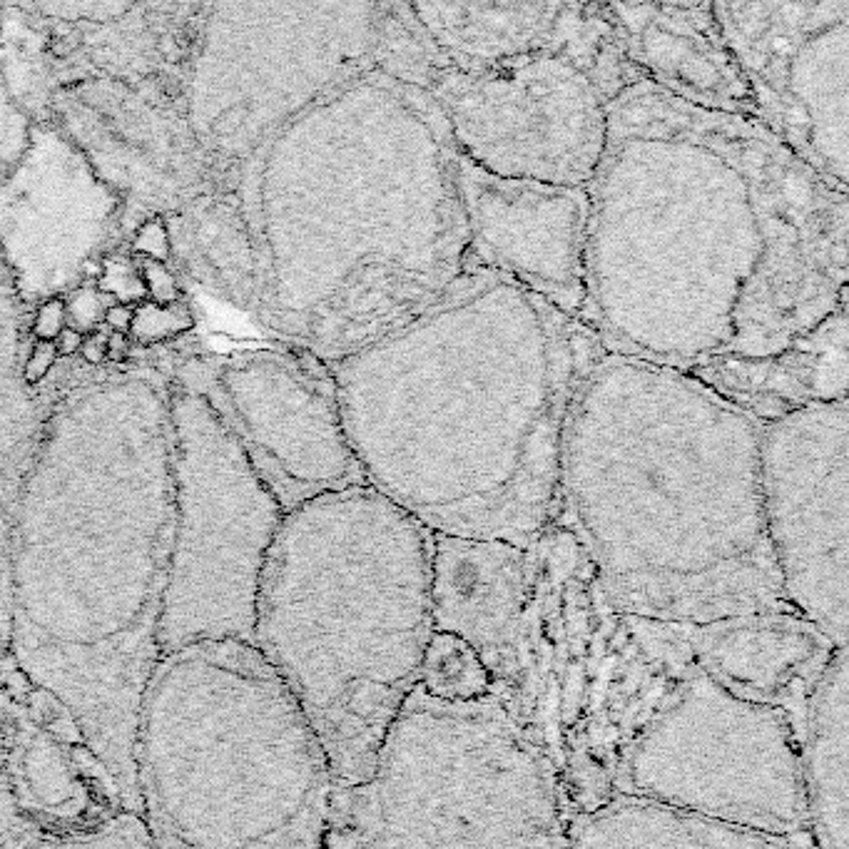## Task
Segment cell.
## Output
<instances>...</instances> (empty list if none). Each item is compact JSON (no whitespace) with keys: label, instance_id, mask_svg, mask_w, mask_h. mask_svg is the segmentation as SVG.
Instances as JSON below:
<instances>
[{"label":"cell","instance_id":"37","mask_svg":"<svg viewBox=\"0 0 849 849\" xmlns=\"http://www.w3.org/2000/svg\"><path fill=\"white\" fill-rule=\"evenodd\" d=\"M0 849H3V840H0Z\"/></svg>","mask_w":849,"mask_h":849},{"label":"cell","instance_id":"26","mask_svg":"<svg viewBox=\"0 0 849 849\" xmlns=\"http://www.w3.org/2000/svg\"><path fill=\"white\" fill-rule=\"evenodd\" d=\"M192 327H195V314H192V309L185 302L155 304L145 299V302L132 309L130 337L150 347V344L182 337Z\"/></svg>","mask_w":849,"mask_h":849},{"label":"cell","instance_id":"24","mask_svg":"<svg viewBox=\"0 0 849 849\" xmlns=\"http://www.w3.org/2000/svg\"><path fill=\"white\" fill-rule=\"evenodd\" d=\"M421 688L446 703H471L493 695V680L479 655L449 633H434L421 668Z\"/></svg>","mask_w":849,"mask_h":849},{"label":"cell","instance_id":"35","mask_svg":"<svg viewBox=\"0 0 849 849\" xmlns=\"http://www.w3.org/2000/svg\"><path fill=\"white\" fill-rule=\"evenodd\" d=\"M83 339L85 334H80L78 329L73 327H65L63 332L58 334V339H55V352H58V357H73V354L80 352V347H83Z\"/></svg>","mask_w":849,"mask_h":849},{"label":"cell","instance_id":"36","mask_svg":"<svg viewBox=\"0 0 849 849\" xmlns=\"http://www.w3.org/2000/svg\"><path fill=\"white\" fill-rule=\"evenodd\" d=\"M105 347H108L110 362H122V359L127 357V352H130V339H127V334H108Z\"/></svg>","mask_w":849,"mask_h":849},{"label":"cell","instance_id":"10","mask_svg":"<svg viewBox=\"0 0 849 849\" xmlns=\"http://www.w3.org/2000/svg\"><path fill=\"white\" fill-rule=\"evenodd\" d=\"M374 65L429 90L441 65L409 3L212 5L190 75V127L202 150L247 165L289 120Z\"/></svg>","mask_w":849,"mask_h":849},{"label":"cell","instance_id":"14","mask_svg":"<svg viewBox=\"0 0 849 849\" xmlns=\"http://www.w3.org/2000/svg\"><path fill=\"white\" fill-rule=\"evenodd\" d=\"M760 484L787 608L847 648L849 399L765 424Z\"/></svg>","mask_w":849,"mask_h":849},{"label":"cell","instance_id":"12","mask_svg":"<svg viewBox=\"0 0 849 849\" xmlns=\"http://www.w3.org/2000/svg\"><path fill=\"white\" fill-rule=\"evenodd\" d=\"M429 93L456 150L513 180L588 187L608 142L610 105L623 95L578 60L536 53L479 73L436 68Z\"/></svg>","mask_w":849,"mask_h":849},{"label":"cell","instance_id":"4","mask_svg":"<svg viewBox=\"0 0 849 849\" xmlns=\"http://www.w3.org/2000/svg\"><path fill=\"white\" fill-rule=\"evenodd\" d=\"M606 347L491 269L329 364L366 486L431 533L531 548L556 521L568 411Z\"/></svg>","mask_w":849,"mask_h":849},{"label":"cell","instance_id":"19","mask_svg":"<svg viewBox=\"0 0 849 849\" xmlns=\"http://www.w3.org/2000/svg\"><path fill=\"white\" fill-rule=\"evenodd\" d=\"M531 551L503 541L431 538L434 633L464 640L493 680V698H513L521 670Z\"/></svg>","mask_w":849,"mask_h":849},{"label":"cell","instance_id":"18","mask_svg":"<svg viewBox=\"0 0 849 849\" xmlns=\"http://www.w3.org/2000/svg\"><path fill=\"white\" fill-rule=\"evenodd\" d=\"M441 63L479 73L506 60L558 53L618 90L640 83L610 3H409Z\"/></svg>","mask_w":849,"mask_h":849},{"label":"cell","instance_id":"33","mask_svg":"<svg viewBox=\"0 0 849 849\" xmlns=\"http://www.w3.org/2000/svg\"><path fill=\"white\" fill-rule=\"evenodd\" d=\"M105 334L93 332L90 337L83 339V347H80V354H83L85 364L90 366H98L103 362H108V347H105Z\"/></svg>","mask_w":849,"mask_h":849},{"label":"cell","instance_id":"20","mask_svg":"<svg viewBox=\"0 0 849 849\" xmlns=\"http://www.w3.org/2000/svg\"><path fill=\"white\" fill-rule=\"evenodd\" d=\"M610 10L640 78L690 108L757 120L713 3H610Z\"/></svg>","mask_w":849,"mask_h":849},{"label":"cell","instance_id":"23","mask_svg":"<svg viewBox=\"0 0 849 849\" xmlns=\"http://www.w3.org/2000/svg\"><path fill=\"white\" fill-rule=\"evenodd\" d=\"M566 849H812L810 842L747 830L635 800L568 817Z\"/></svg>","mask_w":849,"mask_h":849},{"label":"cell","instance_id":"15","mask_svg":"<svg viewBox=\"0 0 849 849\" xmlns=\"http://www.w3.org/2000/svg\"><path fill=\"white\" fill-rule=\"evenodd\" d=\"M713 13L757 122L849 192V0H730Z\"/></svg>","mask_w":849,"mask_h":849},{"label":"cell","instance_id":"11","mask_svg":"<svg viewBox=\"0 0 849 849\" xmlns=\"http://www.w3.org/2000/svg\"><path fill=\"white\" fill-rule=\"evenodd\" d=\"M175 526L160 658L217 640L252 643L259 581L284 508L210 401L170 384Z\"/></svg>","mask_w":849,"mask_h":849},{"label":"cell","instance_id":"7","mask_svg":"<svg viewBox=\"0 0 849 849\" xmlns=\"http://www.w3.org/2000/svg\"><path fill=\"white\" fill-rule=\"evenodd\" d=\"M434 533L369 486L284 513L252 645L312 725L339 792L364 787L411 690L431 620Z\"/></svg>","mask_w":849,"mask_h":849},{"label":"cell","instance_id":"13","mask_svg":"<svg viewBox=\"0 0 849 849\" xmlns=\"http://www.w3.org/2000/svg\"><path fill=\"white\" fill-rule=\"evenodd\" d=\"M177 384L210 401L284 513L366 486L344 434L329 364L297 344L190 362Z\"/></svg>","mask_w":849,"mask_h":849},{"label":"cell","instance_id":"34","mask_svg":"<svg viewBox=\"0 0 849 849\" xmlns=\"http://www.w3.org/2000/svg\"><path fill=\"white\" fill-rule=\"evenodd\" d=\"M103 322L108 324L113 334H130L132 307H125V304H110V307L105 309Z\"/></svg>","mask_w":849,"mask_h":849},{"label":"cell","instance_id":"3","mask_svg":"<svg viewBox=\"0 0 849 849\" xmlns=\"http://www.w3.org/2000/svg\"><path fill=\"white\" fill-rule=\"evenodd\" d=\"M167 389L127 371L55 406L15 498L3 591L13 668L68 715L127 812L175 526Z\"/></svg>","mask_w":849,"mask_h":849},{"label":"cell","instance_id":"31","mask_svg":"<svg viewBox=\"0 0 849 849\" xmlns=\"http://www.w3.org/2000/svg\"><path fill=\"white\" fill-rule=\"evenodd\" d=\"M65 327H68V312H65L63 297L38 304V312L33 319V334L38 342H55Z\"/></svg>","mask_w":849,"mask_h":849},{"label":"cell","instance_id":"28","mask_svg":"<svg viewBox=\"0 0 849 849\" xmlns=\"http://www.w3.org/2000/svg\"><path fill=\"white\" fill-rule=\"evenodd\" d=\"M108 297L98 292L95 284H80L78 289L68 294L65 299V312H68V322L80 334L95 332L98 324H103L105 309H108Z\"/></svg>","mask_w":849,"mask_h":849},{"label":"cell","instance_id":"32","mask_svg":"<svg viewBox=\"0 0 849 849\" xmlns=\"http://www.w3.org/2000/svg\"><path fill=\"white\" fill-rule=\"evenodd\" d=\"M55 362H58L55 344L53 342H35L33 349H30L28 359H25L23 381L30 386L40 384V381H43L45 376L50 374V369H53Z\"/></svg>","mask_w":849,"mask_h":849},{"label":"cell","instance_id":"25","mask_svg":"<svg viewBox=\"0 0 849 849\" xmlns=\"http://www.w3.org/2000/svg\"><path fill=\"white\" fill-rule=\"evenodd\" d=\"M3 849H160L137 812H115L105 820L70 830H13Z\"/></svg>","mask_w":849,"mask_h":849},{"label":"cell","instance_id":"2","mask_svg":"<svg viewBox=\"0 0 849 849\" xmlns=\"http://www.w3.org/2000/svg\"><path fill=\"white\" fill-rule=\"evenodd\" d=\"M588 200L583 324L610 354L767 357L847 302L849 192L757 120L640 80L610 105Z\"/></svg>","mask_w":849,"mask_h":849},{"label":"cell","instance_id":"17","mask_svg":"<svg viewBox=\"0 0 849 849\" xmlns=\"http://www.w3.org/2000/svg\"><path fill=\"white\" fill-rule=\"evenodd\" d=\"M456 180L476 267L503 274L583 322L588 187L498 177L461 152Z\"/></svg>","mask_w":849,"mask_h":849},{"label":"cell","instance_id":"29","mask_svg":"<svg viewBox=\"0 0 849 849\" xmlns=\"http://www.w3.org/2000/svg\"><path fill=\"white\" fill-rule=\"evenodd\" d=\"M132 252L140 259H152V262L167 264L172 257V235L170 227L162 217H150L137 227L132 237Z\"/></svg>","mask_w":849,"mask_h":849},{"label":"cell","instance_id":"16","mask_svg":"<svg viewBox=\"0 0 849 849\" xmlns=\"http://www.w3.org/2000/svg\"><path fill=\"white\" fill-rule=\"evenodd\" d=\"M125 200L88 152L53 125H33L0 177V257L25 304L85 284L118 230Z\"/></svg>","mask_w":849,"mask_h":849},{"label":"cell","instance_id":"6","mask_svg":"<svg viewBox=\"0 0 849 849\" xmlns=\"http://www.w3.org/2000/svg\"><path fill=\"white\" fill-rule=\"evenodd\" d=\"M765 424L670 366L606 352L568 411L556 523L620 613H792L762 516Z\"/></svg>","mask_w":849,"mask_h":849},{"label":"cell","instance_id":"9","mask_svg":"<svg viewBox=\"0 0 849 849\" xmlns=\"http://www.w3.org/2000/svg\"><path fill=\"white\" fill-rule=\"evenodd\" d=\"M347 805L362 849H566L551 762L493 695L446 703L416 685Z\"/></svg>","mask_w":849,"mask_h":849},{"label":"cell","instance_id":"8","mask_svg":"<svg viewBox=\"0 0 849 849\" xmlns=\"http://www.w3.org/2000/svg\"><path fill=\"white\" fill-rule=\"evenodd\" d=\"M160 849H339L342 800L302 708L252 643L162 655L135 735Z\"/></svg>","mask_w":849,"mask_h":849},{"label":"cell","instance_id":"30","mask_svg":"<svg viewBox=\"0 0 849 849\" xmlns=\"http://www.w3.org/2000/svg\"><path fill=\"white\" fill-rule=\"evenodd\" d=\"M140 264L142 282H145V292L150 302L155 304H175L182 302V287L175 279V274L167 269V264L152 262V259H137Z\"/></svg>","mask_w":849,"mask_h":849},{"label":"cell","instance_id":"27","mask_svg":"<svg viewBox=\"0 0 849 849\" xmlns=\"http://www.w3.org/2000/svg\"><path fill=\"white\" fill-rule=\"evenodd\" d=\"M95 287L100 294L115 299V304H142L147 299L145 282H142L140 264L127 254H105L100 259Z\"/></svg>","mask_w":849,"mask_h":849},{"label":"cell","instance_id":"5","mask_svg":"<svg viewBox=\"0 0 849 849\" xmlns=\"http://www.w3.org/2000/svg\"><path fill=\"white\" fill-rule=\"evenodd\" d=\"M456 142L434 95L374 65L242 167L259 317L327 364L444 297L471 259Z\"/></svg>","mask_w":849,"mask_h":849},{"label":"cell","instance_id":"1","mask_svg":"<svg viewBox=\"0 0 849 849\" xmlns=\"http://www.w3.org/2000/svg\"><path fill=\"white\" fill-rule=\"evenodd\" d=\"M528 551L506 708L551 762L566 820L635 800L810 842L802 740L837 645L795 613L715 623L620 613L556 521Z\"/></svg>","mask_w":849,"mask_h":849},{"label":"cell","instance_id":"22","mask_svg":"<svg viewBox=\"0 0 849 849\" xmlns=\"http://www.w3.org/2000/svg\"><path fill=\"white\" fill-rule=\"evenodd\" d=\"M849 683L847 648H837L807 705L802 790L815 849H847L849 835Z\"/></svg>","mask_w":849,"mask_h":849},{"label":"cell","instance_id":"21","mask_svg":"<svg viewBox=\"0 0 849 849\" xmlns=\"http://www.w3.org/2000/svg\"><path fill=\"white\" fill-rule=\"evenodd\" d=\"M762 424L849 399V314L842 302L817 327L767 357L715 354L683 369Z\"/></svg>","mask_w":849,"mask_h":849}]
</instances>
